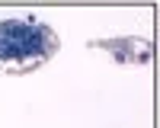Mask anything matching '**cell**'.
<instances>
[{
	"instance_id": "2",
	"label": "cell",
	"mask_w": 160,
	"mask_h": 128,
	"mask_svg": "<svg viewBox=\"0 0 160 128\" xmlns=\"http://www.w3.org/2000/svg\"><path fill=\"white\" fill-rule=\"evenodd\" d=\"M96 48L112 51L118 64H148L151 61V45L144 38H109V42H93Z\"/></svg>"
},
{
	"instance_id": "1",
	"label": "cell",
	"mask_w": 160,
	"mask_h": 128,
	"mask_svg": "<svg viewBox=\"0 0 160 128\" xmlns=\"http://www.w3.org/2000/svg\"><path fill=\"white\" fill-rule=\"evenodd\" d=\"M58 32L35 16L0 19V71L29 74L48 64L58 51Z\"/></svg>"
}]
</instances>
